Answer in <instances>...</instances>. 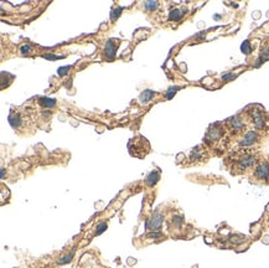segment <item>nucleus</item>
<instances>
[{"label":"nucleus","instance_id":"obj_22","mask_svg":"<svg viewBox=\"0 0 269 268\" xmlns=\"http://www.w3.org/2000/svg\"><path fill=\"white\" fill-rule=\"evenodd\" d=\"M30 50H31V46H30V45H25V46H22V47H21V52H22V53L30 52Z\"/></svg>","mask_w":269,"mask_h":268},{"label":"nucleus","instance_id":"obj_18","mask_svg":"<svg viewBox=\"0 0 269 268\" xmlns=\"http://www.w3.org/2000/svg\"><path fill=\"white\" fill-rule=\"evenodd\" d=\"M178 89H179V87H171V88L169 89V92H168V95H166V97H168L169 99L172 98L174 93H176V91H178Z\"/></svg>","mask_w":269,"mask_h":268},{"label":"nucleus","instance_id":"obj_15","mask_svg":"<svg viewBox=\"0 0 269 268\" xmlns=\"http://www.w3.org/2000/svg\"><path fill=\"white\" fill-rule=\"evenodd\" d=\"M73 258V252H71L70 254H67V256H64V257H62V258H60L58 260V264H64V263H68V262H71V260Z\"/></svg>","mask_w":269,"mask_h":268},{"label":"nucleus","instance_id":"obj_24","mask_svg":"<svg viewBox=\"0 0 269 268\" xmlns=\"http://www.w3.org/2000/svg\"><path fill=\"white\" fill-rule=\"evenodd\" d=\"M149 238H160L161 237V233L160 232H156V233H150L149 236H148Z\"/></svg>","mask_w":269,"mask_h":268},{"label":"nucleus","instance_id":"obj_8","mask_svg":"<svg viewBox=\"0 0 269 268\" xmlns=\"http://www.w3.org/2000/svg\"><path fill=\"white\" fill-rule=\"evenodd\" d=\"M9 123H10V125L13 128H17V127L21 124V118H20V116L11 113L10 116H9Z\"/></svg>","mask_w":269,"mask_h":268},{"label":"nucleus","instance_id":"obj_23","mask_svg":"<svg viewBox=\"0 0 269 268\" xmlns=\"http://www.w3.org/2000/svg\"><path fill=\"white\" fill-rule=\"evenodd\" d=\"M236 77V75H233V73H229V75H225L223 77H222V80L223 81H228V80H232V78H235Z\"/></svg>","mask_w":269,"mask_h":268},{"label":"nucleus","instance_id":"obj_17","mask_svg":"<svg viewBox=\"0 0 269 268\" xmlns=\"http://www.w3.org/2000/svg\"><path fill=\"white\" fill-rule=\"evenodd\" d=\"M156 6H157V3L156 2H148V3H145V9H148V10L155 9Z\"/></svg>","mask_w":269,"mask_h":268},{"label":"nucleus","instance_id":"obj_1","mask_svg":"<svg viewBox=\"0 0 269 268\" xmlns=\"http://www.w3.org/2000/svg\"><path fill=\"white\" fill-rule=\"evenodd\" d=\"M256 176L259 178V179H262V180L269 179V163H263V164L257 166Z\"/></svg>","mask_w":269,"mask_h":268},{"label":"nucleus","instance_id":"obj_4","mask_svg":"<svg viewBox=\"0 0 269 268\" xmlns=\"http://www.w3.org/2000/svg\"><path fill=\"white\" fill-rule=\"evenodd\" d=\"M254 163H256V158H254V156H252V155H244V156H242V158L239 159V161H238L239 168L242 169V170L249 168V166H252Z\"/></svg>","mask_w":269,"mask_h":268},{"label":"nucleus","instance_id":"obj_3","mask_svg":"<svg viewBox=\"0 0 269 268\" xmlns=\"http://www.w3.org/2000/svg\"><path fill=\"white\" fill-rule=\"evenodd\" d=\"M257 138H258V135H257V133L254 132V131H249L246 135H244V138L242 140L239 142V144L242 145V146H248V145H252L256 140H257Z\"/></svg>","mask_w":269,"mask_h":268},{"label":"nucleus","instance_id":"obj_21","mask_svg":"<svg viewBox=\"0 0 269 268\" xmlns=\"http://www.w3.org/2000/svg\"><path fill=\"white\" fill-rule=\"evenodd\" d=\"M120 10H122V9H120V8H118V9H115V10H113L112 16H110V17H112V20H114V17H117V16L120 14Z\"/></svg>","mask_w":269,"mask_h":268},{"label":"nucleus","instance_id":"obj_2","mask_svg":"<svg viewBox=\"0 0 269 268\" xmlns=\"http://www.w3.org/2000/svg\"><path fill=\"white\" fill-rule=\"evenodd\" d=\"M161 224H163V216H161L160 214H155V215L146 222V227H148V228H150V230H153V231H157V230L160 228Z\"/></svg>","mask_w":269,"mask_h":268},{"label":"nucleus","instance_id":"obj_12","mask_svg":"<svg viewBox=\"0 0 269 268\" xmlns=\"http://www.w3.org/2000/svg\"><path fill=\"white\" fill-rule=\"evenodd\" d=\"M231 123H232V127H233L235 131H239V129H242V128H243V122H242V119H241L239 117L232 118Z\"/></svg>","mask_w":269,"mask_h":268},{"label":"nucleus","instance_id":"obj_6","mask_svg":"<svg viewBox=\"0 0 269 268\" xmlns=\"http://www.w3.org/2000/svg\"><path fill=\"white\" fill-rule=\"evenodd\" d=\"M112 41L113 40H110L106 44V55L108 59H113L115 56V45Z\"/></svg>","mask_w":269,"mask_h":268},{"label":"nucleus","instance_id":"obj_11","mask_svg":"<svg viewBox=\"0 0 269 268\" xmlns=\"http://www.w3.org/2000/svg\"><path fill=\"white\" fill-rule=\"evenodd\" d=\"M181 16H182V11L179 10V9H174V10L170 11L169 19H170L171 21H178V20L181 19Z\"/></svg>","mask_w":269,"mask_h":268},{"label":"nucleus","instance_id":"obj_16","mask_svg":"<svg viewBox=\"0 0 269 268\" xmlns=\"http://www.w3.org/2000/svg\"><path fill=\"white\" fill-rule=\"evenodd\" d=\"M106 228H107V224H106V222H100V224L97 226V235H100Z\"/></svg>","mask_w":269,"mask_h":268},{"label":"nucleus","instance_id":"obj_9","mask_svg":"<svg viewBox=\"0 0 269 268\" xmlns=\"http://www.w3.org/2000/svg\"><path fill=\"white\" fill-rule=\"evenodd\" d=\"M221 135H222V129H210L207 138L211 140H217L221 138Z\"/></svg>","mask_w":269,"mask_h":268},{"label":"nucleus","instance_id":"obj_7","mask_svg":"<svg viewBox=\"0 0 269 268\" xmlns=\"http://www.w3.org/2000/svg\"><path fill=\"white\" fill-rule=\"evenodd\" d=\"M157 179H159V173H157V171H151V173L146 176L145 182H146L149 186H153V185H155V184H156Z\"/></svg>","mask_w":269,"mask_h":268},{"label":"nucleus","instance_id":"obj_25","mask_svg":"<svg viewBox=\"0 0 269 268\" xmlns=\"http://www.w3.org/2000/svg\"><path fill=\"white\" fill-rule=\"evenodd\" d=\"M46 60H55V59H61V57H57V56H50V55H45L43 56Z\"/></svg>","mask_w":269,"mask_h":268},{"label":"nucleus","instance_id":"obj_20","mask_svg":"<svg viewBox=\"0 0 269 268\" xmlns=\"http://www.w3.org/2000/svg\"><path fill=\"white\" fill-rule=\"evenodd\" d=\"M68 70H70L68 66H67V67H60V68H58V75H60V76H63Z\"/></svg>","mask_w":269,"mask_h":268},{"label":"nucleus","instance_id":"obj_14","mask_svg":"<svg viewBox=\"0 0 269 268\" xmlns=\"http://www.w3.org/2000/svg\"><path fill=\"white\" fill-rule=\"evenodd\" d=\"M241 50H242V52L246 53V55H249L250 52H252V47H250V44H249L248 40L241 45Z\"/></svg>","mask_w":269,"mask_h":268},{"label":"nucleus","instance_id":"obj_19","mask_svg":"<svg viewBox=\"0 0 269 268\" xmlns=\"http://www.w3.org/2000/svg\"><path fill=\"white\" fill-rule=\"evenodd\" d=\"M243 241H244V238L242 236H233V237H232V242H233V243H241Z\"/></svg>","mask_w":269,"mask_h":268},{"label":"nucleus","instance_id":"obj_5","mask_svg":"<svg viewBox=\"0 0 269 268\" xmlns=\"http://www.w3.org/2000/svg\"><path fill=\"white\" fill-rule=\"evenodd\" d=\"M252 116H253V122H254V125L257 128H263L264 125V118L262 116V113L259 110H253L252 112Z\"/></svg>","mask_w":269,"mask_h":268},{"label":"nucleus","instance_id":"obj_10","mask_svg":"<svg viewBox=\"0 0 269 268\" xmlns=\"http://www.w3.org/2000/svg\"><path fill=\"white\" fill-rule=\"evenodd\" d=\"M153 96H154V92L153 91H150V89L144 91L143 93L140 95V102L142 103H148L153 98Z\"/></svg>","mask_w":269,"mask_h":268},{"label":"nucleus","instance_id":"obj_13","mask_svg":"<svg viewBox=\"0 0 269 268\" xmlns=\"http://www.w3.org/2000/svg\"><path fill=\"white\" fill-rule=\"evenodd\" d=\"M40 104L43 106V107H53L55 104H56V101L43 97V98H40Z\"/></svg>","mask_w":269,"mask_h":268}]
</instances>
